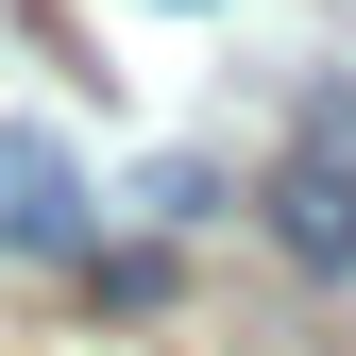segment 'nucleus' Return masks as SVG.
Listing matches in <instances>:
<instances>
[{"instance_id": "nucleus-1", "label": "nucleus", "mask_w": 356, "mask_h": 356, "mask_svg": "<svg viewBox=\"0 0 356 356\" xmlns=\"http://www.w3.org/2000/svg\"><path fill=\"white\" fill-rule=\"evenodd\" d=\"M272 238L305 272H356V85H305V119L272 153Z\"/></svg>"}, {"instance_id": "nucleus-2", "label": "nucleus", "mask_w": 356, "mask_h": 356, "mask_svg": "<svg viewBox=\"0 0 356 356\" xmlns=\"http://www.w3.org/2000/svg\"><path fill=\"white\" fill-rule=\"evenodd\" d=\"M0 254H85V170L51 119H0Z\"/></svg>"}]
</instances>
